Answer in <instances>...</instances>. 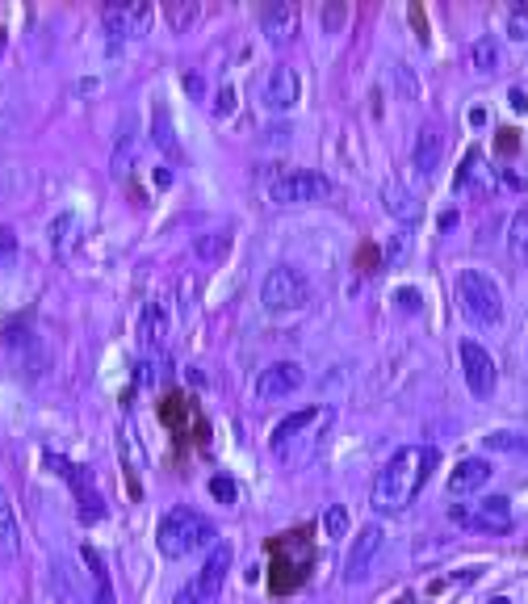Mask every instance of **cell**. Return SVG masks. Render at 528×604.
Segmentation results:
<instances>
[{
  "label": "cell",
  "instance_id": "6da1fadb",
  "mask_svg": "<svg viewBox=\"0 0 528 604\" xmlns=\"http://www.w3.org/2000/svg\"><path fill=\"white\" fill-rule=\"evenodd\" d=\"M436 462H440V453L432 445H403V449H394L390 458H386V466L378 470V479H373V495H369L373 512H382V516L407 512L415 504V495L424 491V483L432 479Z\"/></svg>",
  "mask_w": 528,
  "mask_h": 604
},
{
  "label": "cell",
  "instance_id": "7a4b0ae2",
  "mask_svg": "<svg viewBox=\"0 0 528 604\" xmlns=\"http://www.w3.org/2000/svg\"><path fill=\"white\" fill-rule=\"evenodd\" d=\"M214 537H218V529H214L210 516L176 504L172 512H164V521L156 529V550L164 558H185V554L202 550V546H214Z\"/></svg>",
  "mask_w": 528,
  "mask_h": 604
},
{
  "label": "cell",
  "instance_id": "3957f363",
  "mask_svg": "<svg viewBox=\"0 0 528 604\" xmlns=\"http://www.w3.org/2000/svg\"><path fill=\"white\" fill-rule=\"evenodd\" d=\"M457 302L474 323H482V328H499L503 323V290L495 286V277H487L482 269L457 273Z\"/></svg>",
  "mask_w": 528,
  "mask_h": 604
},
{
  "label": "cell",
  "instance_id": "277c9868",
  "mask_svg": "<svg viewBox=\"0 0 528 604\" xmlns=\"http://www.w3.org/2000/svg\"><path fill=\"white\" fill-rule=\"evenodd\" d=\"M269 198L277 206H311V202L332 198V177H323L315 168H290L281 177H273Z\"/></svg>",
  "mask_w": 528,
  "mask_h": 604
},
{
  "label": "cell",
  "instance_id": "5b68a950",
  "mask_svg": "<svg viewBox=\"0 0 528 604\" xmlns=\"http://www.w3.org/2000/svg\"><path fill=\"white\" fill-rule=\"evenodd\" d=\"M231 546L227 542H214V550H210V558L202 563V571H197L189 584L176 592V600L172 604H214L218 600V592H223V584H227V571H231Z\"/></svg>",
  "mask_w": 528,
  "mask_h": 604
},
{
  "label": "cell",
  "instance_id": "8992f818",
  "mask_svg": "<svg viewBox=\"0 0 528 604\" xmlns=\"http://www.w3.org/2000/svg\"><path fill=\"white\" fill-rule=\"evenodd\" d=\"M260 302L269 311H302L311 302V282L306 273L294 265H277L264 273V286H260Z\"/></svg>",
  "mask_w": 528,
  "mask_h": 604
},
{
  "label": "cell",
  "instance_id": "52a82bcc",
  "mask_svg": "<svg viewBox=\"0 0 528 604\" xmlns=\"http://www.w3.org/2000/svg\"><path fill=\"white\" fill-rule=\"evenodd\" d=\"M457 357H461V378H466L470 395H474V399H491V395H495V382H499V365H495V357L482 349L478 340H461Z\"/></svg>",
  "mask_w": 528,
  "mask_h": 604
},
{
  "label": "cell",
  "instance_id": "ba28073f",
  "mask_svg": "<svg viewBox=\"0 0 528 604\" xmlns=\"http://www.w3.org/2000/svg\"><path fill=\"white\" fill-rule=\"evenodd\" d=\"M449 516L457 525H466L470 533H508L512 529V500L487 495V500H478L470 508H453Z\"/></svg>",
  "mask_w": 528,
  "mask_h": 604
},
{
  "label": "cell",
  "instance_id": "9c48e42d",
  "mask_svg": "<svg viewBox=\"0 0 528 604\" xmlns=\"http://www.w3.org/2000/svg\"><path fill=\"white\" fill-rule=\"evenodd\" d=\"M47 462L55 466L59 479H68V483H72L76 504H80V521H84V525L101 521V516H105V500H101V491L93 487V479H88V470H84V466H72V462H63V458H55V453H51Z\"/></svg>",
  "mask_w": 528,
  "mask_h": 604
},
{
  "label": "cell",
  "instance_id": "30bf717a",
  "mask_svg": "<svg viewBox=\"0 0 528 604\" xmlns=\"http://www.w3.org/2000/svg\"><path fill=\"white\" fill-rule=\"evenodd\" d=\"M101 21L114 38H143L151 26V5L147 0H114V5H105Z\"/></svg>",
  "mask_w": 528,
  "mask_h": 604
},
{
  "label": "cell",
  "instance_id": "8fae6325",
  "mask_svg": "<svg viewBox=\"0 0 528 604\" xmlns=\"http://www.w3.org/2000/svg\"><path fill=\"white\" fill-rule=\"evenodd\" d=\"M260 101H264V110H273V114H285V110H294V105L302 101V76L294 72V68H273V76L264 80V93H260Z\"/></svg>",
  "mask_w": 528,
  "mask_h": 604
},
{
  "label": "cell",
  "instance_id": "7c38bea8",
  "mask_svg": "<svg viewBox=\"0 0 528 604\" xmlns=\"http://www.w3.org/2000/svg\"><path fill=\"white\" fill-rule=\"evenodd\" d=\"M302 365L298 361H277V365H269L260 378H256V395L260 399H290L298 386H302Z\"/></svg>",
  "mask_w": 528,
  "mask_h": 604
},
{
  "label": "cell",
  "instance_id": "4fadbf2b",
  "mask_svg": "<svg viewBox=\"0 0 528 604\" xmlns=\"http://www.w3.org/2000/svg\"><path fill=\"white\" fill-rule=\"evenodd\" d=\"M378 550H382V529L378 525H365V533L352 542V550L344 558V579H348V584H361V579L373 571V558H378Z\"/></svg>",
  "mask_w": 528,
  "mask_h": 604
},
{
  "label": "cell",
  "instance_id": "5bb4252c",
  "mask_svg": "<svg viewBox=\"0 0 528 604\" xmlns=\"http://www.w3.org/2000/svg\"><path fill=\"white\" fill-rule=\"evenodd\" d=\"M260 30H264L269 42H290L298 34V5H290V0H273V5H264Z\"/></svg>",
  "mask_w": 528,
  "mask_h": 604
},
{
  "label": "cell",
  "instance_id": "9a60e30c",
  "mask_svg": "<svg viewBox=\"0 0 528 604\" xmlns=\"http://www.w3.org/2000/svg\"><path fill=\"white\" fill-rule=\"evenodd\" d=\"M445 160V135H440V126H420V135H415V151H411V164L420 177H432Z\"/></svg>",
  "mask_w": 528,
  "mask_h": 604
},
{
  "label": "cell",
  "instance_id": "2e32d148",
  "mask_svg": "<svg viewBox=\"0 0 528 604\" xmlns=\"http://www.w3.org/2000/svg\"><path fill=\"white\" fill-rule=\"evenodd\" d=\"M491 462L487 458H461L453 470H449V495H470L478 487L491 483Z\"/></svg>",
  "mask_w": 528,
  "mask_h": 604
},
{
  "label": "cell",
  "instance_id": "e0dca14e",
  "mask_svg": "<svg viewBox=\"0 0 528 604\" xmlns=\"http://www.w3.org/2000/svg\"><path fill=\"white\" fill-rule=\"evenodd\" d=\"M323 412H319V407H302V412H294V416H285L277 428H273V453H277V458H290V441H298L302 433H306V424H315Z\"/></svg>",
  "mask_w": 528,
  "mask_h": 604
},
{
  "label": "cell",
  "instance_id": "ac0fdd59",
  "mask_svg": "<svg viewBox=\"0 0 528 604\" xmlns=\"http://www.w3.org/2000/svg\"><path fill=\"white\" fill-rule=\"evenodd\" d=\"M466 59H470V68L478 76H491L499 72V63H503V47H499V38L495 34H478L470 47H466Z\"/></svg>",
  "mask_w": 528,
  "mask_h": 604
},
{
  "label": "cell",
  "instance_id": "d6986e66",
  "mask_svg": "<svg viewBox=\"0 0 528 604\" xmlns=\"http://www.w3.org/2000/svg\"><path fill=\"white\" fill-rule=\"evenodd\" d=\"M21 550V529H17V512H13V500L5 483H0V554L13 558Z\"/></svg>",
  "mask_w": 528,
  "mask_h": 604
},
{
  "label": "cell",
  "instance_id": "ffe728a7",
  "mask_svg": "<svg viewBox=\"0 0 528 604\" xmlns=\"http://www.w3.org/2000/svg\"><path fill=\"white\" fill-rule=\"evenodd\" d=\"M84 563H88V575H93V604H118L114 600V579H109L101 554L84 546Z\"/></svg>",
  "mask_w": 528,
  "mask_h": 604
},
{
  "label": "cell",
  "instance_id": "44dd1931",
  "mask_svg": "<svg viewBox=\"0 0 528 604\" xmlns=\"http://www.w3.org/2000/svg\"><path fill=\"white\" fill-rule=\"evenodd\" d=\"M164 332H168V315H164V307H160V302H147V307H143V323H139L143 344H147V349H151V344H160Z\"/></svg>",
  "mask_w": 528,
  "mask_h": 604
},
{
  "label": "cell",
  "instance_id": "7402d4cb",
  "mask_svg": "<svg viewBox=\"0 0 528 604\" xmlns=\"http://www.w3.org/2000/svg\"><path fill=\"white\" fill-rule=\"evenodd\" d=\"M508 252L516 256L520 265H528V206H520L512 214V227H508Z\"/></svg>",
  "mask_w": 528,
  "mask_h": 604
},
{
  "label": "cell",
  "instance_id": "603a6c76",
  "mask_svg": "<svg viewBox=\"0 0 528 604\" xmlns=\"http://www.w3.org/2000/svg\"><path fill=\"white\" fill-rule=\"evenodd\" d=\"M193 252L202 256V261H223L231 252V235L227 231H210V235H197L193 240Z\"/></svg>",
  "mask_w": 528,
  "mask_h": 604
},
{
  "label": "cell",
  "instance_id": "cb8c5ba5",
  "mask_svg": "<svg viewBox=\"0 0 528 604\" xmlns=\"http://www.w3.org/2000/svg\"><path fill=\"white\" fill-rule=\"evenodd\" d=\"M164 17H168V26L176 30V34H185L197 17H202V5L197 0H185V5H164Z\"/></svg>",
  "mask_w": 528,
  "mask_h": 604
},
{
  "label": "cell",
  "instance_id": "d4e9b609",
  "mask_svg": "<svg viewBox=\"0 0 528 604\" xmlns=\"http://www.w3.org/2000/svg\"><path fill=\"white\" fill-rule=\"evenodd\" d=\"M386 210L390 214H403V219H415V214H420V206H415V198L403 185H386Z\"/></svg>",
  "mask_w": 528,
  "mask_h": 604
},
{
  "label": "cell",
  "instance_id": "484cf974",
  "mask_svg": "<svg viewBox=\"0 0 528 604\" xmlns=\"http://www.w3.org/2000/svg\"><path fill=\"white\" fill-rule=\"evenodd\" d=\"M76 214H59V219L51 223V244H55V252H63V248H72V240H76Z\"/></svg>",
  "mask_w": 528,
  "mask_h": 604
},
{
  "label": "cell",
  "instance_id": "4316f807",
  "mask_svg": "<svg viewBox=\"0 0 528 604\" xmlns=\"http://www.w3.org/2000/svg\"><path fill=\"white\" fill-rule=\"evenodd\" d=\"M323 533H327V537H344V533H348V512H344L340 504H332V508L323 512Z\"/></svg>",
  "mask_w": 528,
  "mask_h": 604
},
{
  "label": "cell",
  "instance_id": "83f0119b",
  "mask_svg": "<svg viewBox=\"0 0 528 604\" xmlns=\"http://www.w3.org/2000/svg\"><path fill=\"white\" fill-rule=\"evenodd\" d=\"M508 38L512 42H528V5H512V13H508Z\"/></svg>",
  "mask_w": 528,
  "mask_h": 604
},
{
  "label": "cell",
  "instance_id": "f1b7e54d",
  "mask_svg": "<svg viewBox=\"0 0 528 604\" xmlns=\"http://www.w3.org/2000/svg\"><path fill=\"white\" fill-rule=\"evenodd\" d=\"M210 495H214L218 504H227V508H231V504L239 500V487L227 479V474H214V479H210Z\"/></svg>",
  "mask_w": 528,
  "mask_h": 604
},
{
  "label": "cell",
  "instance_id": "f546056e",
  "mask_svg": "<svg viewBox=\"0 0 528 604\" xmlns=\"http://www.w3.org/2000/svg\"><path fill=\"white\" fill-rule=\"evenodd\" d=\"M13 261H17V231L0 227V273L13 269Z\"/></svg>",
  "mask_w": 528,
  "mask_h": 604
},
{
  "label": "cell",
  "instance_id": "4dcf8cb0",
  "mask_svg": "<svg viewBox=\"0 0 528 604\" xmlns=\"http://www.w3.org/2000/svg\"><path fill=\"white\" fill-rule=\"evenodd\" d=\"M487 449H512V453H524L528 441H520L516 433H491V437H487Z\"/></svg>",
  "mask_w": 528,
  "mask_h": 604
},
{
  "label": "cell",
  "instance_id": "1f68e13d",
  "mask_svg": "<svg viewBox=\"0 0 528 604\" xmlns=\"http://www.w3.org/2000/svg\"><path fill=\"white\" fill-rule=\"evenodd\" d=\"M323 26H327V30H340V26H344V5H327V9H323Z\"/></svg>",
  "mask_w": 528,
  "mask_h": 604
},
{
  "label": "cell",
  "instance_id": "d6a6232c",
  "mask_svg": "<svg viewBox=\"0 0 528 604\" xmlns=\"http://www.w3.org/2000/svg\"><path fill=\"white\" fill-rule=\"evenodd\" d=\"M235 110V89H223V93H218V105H214V114L218 118H227Z\"/></svg>",
  "mask_w": 528,
  "mask_h": 604
},
{
  "label": "cell",
  "instance_id": "836d02e7",
  "mask_svg": "<svg viewBox=\"0 0 528 604\" xmlns=\"http://www.w3.org/2000/svg\"><path fill=\"white\" fill-rule=\"evenodd\" d=\"M394 302H403V311H420V294L415 290H394Z\"/></svg>",
  "mask_w": 528,
  "mask_h": 604
},
{
  "label": "cell",
  "instance_id": "e575fe53",
  "mask_svg": "<svg viewBox=\"0 0 528 604\" xmlns=\"http://www.w3.org/2000/svg\"><path fill=\"white\" fill-rule=\"evenodd\" d=\"M508 105H512L516 114H528V93H524V89H512V93H508Z\"/></svg>",
  "mask_w": 528,
  "mask_h": 604
},
{
  "label": "cell",
  "instance_id": "d590c367",
  "mask_svg": "<svg viewBox=\"0 0 528 604\" xmlns=\"http://www.w3.org/2000/svg\"><path fill=\"white\" fill-rule=\"evenodd\" d=\"M487 604H512V600H508V596H491Z\"/></svg>",
  "mask_w": 528,
  "mask_h": 604
}]
</instances>
